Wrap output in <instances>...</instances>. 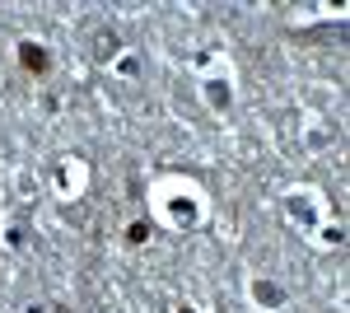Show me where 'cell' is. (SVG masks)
<instances>
[{
	"label": "cell",
	"instance_id": "cell-1",
	"mask_svg": "<svg viewBox=\"0 0 350 313\" xmlns=\"http://www.w3.org/2000/svg\"><path fill=\"white\" fill-rule=\"evenodd\" d=\"M19 52H24V66H28V71H47V52H42V47H33V42H24Z\"/></svg>",
	"mask_w": 350,
	"mask_h": 313
}]
</instances>
